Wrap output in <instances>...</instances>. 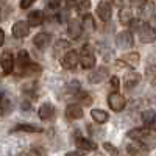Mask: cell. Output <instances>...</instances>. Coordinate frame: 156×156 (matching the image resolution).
I'll use <instances>...</instances> for the list:
<instances>
[{"mask_svg":"<svg viewBox=\"0 0 156 156\" xmlns=\"http://www.w3.org/2000/svg\"><path fill=\"white\" fill-rule=\"evenodd\" d=\"M80 62L84 69H92L95 66V55L89 45H84L80 51Z\"/></svg>","mask_w":156,"mask_h":156,"instance_id":"1","label":"cell"},{"mask_svg":"<svg viewBox=\"0 0 156 156\" xmlns=\"http://www.w3.org/2000/svg\"><path fill=\"white\" fill-rule=\"evenodd\" d=\"M139 39L140 42L144 44H150V42H154L156 41V30L148 23H144L140 25V30H139Z\"/></svg>","mask_w":156,"mask_h":156,"instance_id":"2","label":"cell"},{"mask_svg":"<svg viewBox=\"0 0 156 156\" xmlns=\"http://www.w3.org/2000/svg\"><path fill=\"white\" fill-rule=\"evenodd\" d=\"M108 105H109V108H111L112 111L120 112V111H123V108H125V105H126V100H125V97L120 95L119 92H112V94H109V97H108Z\"/></svg>","mask_w":156,"mask_h":156,"instance_id":"3","label":"cell"},{"mask_svg":"<svg viewBox=\"0 0 156 156\" xmlns=\"http://www.w3.org/2000/svg\"><path fill=\"white\" fill-rule=\"evenodd\" d=\"M0 67H2L5 75H9L14 69V56H12L11 51H3L0 55Z\"/></svg>","mask_w":156,"mask_h":156,"instance_id":"4","label":"cell"},{"mask_svg":"<svg viewBox=\"0 0 156 156\" xmlns=\"http://www.w3.org/2000/svg\"><path fill=\"white\" fill-rule=\"evenodd\" d=\"M115 44L117 47H120V48H129V47H133L134 41H133V34L129 33V31H120V33H117L115 36Z\"/></svg>","mask_w":156,"mask_h":156,"instance_id":"5","label":"cell"},{"mask_svg":"<svg viewBox=\"0 0 156 156\" xmlns=\"http://www.w3.org/2000/svg\"><path fill=\"white\" fill-rule=\"evenodd\" d=\"M12 36H14L16 39H22V37H25V36H28V33H30V25H28V22H23V20H19V22H16L14 25H12Z\"/></svg>","mask_w":156,"mask_h":156,"instance_id":"6","label":"cell"},{"mask_svg":"<svg viewBox=\"0 0 156 156\" xmlns=\"http://www.w3.org/2000/svg\"><path fill=\"white\" fill-rule=\"evenodd\" d=\"M78 59H80V55H78L75 50L67 51V53L64 55V58H62V67L64 69H69V70L75 69V66L78 64Z\"/></svg>","mask_w":156,"mask_h":156,"instance_id":"7","label":"cell"},{"mask_svg":"<svg viewBox=\"0 0 156 156\" xmlns=\"http://www.w3.org/2000/svg\"><path fill=\"white\" fill-rule=\"evenodd\" d=\"M81 30H83V23L78 19H70L69 20V23H67V36L70 39H76L81 34Z\"/></svg>","mask_w":156,"mask_h":156,"instance_id":"8","label":"cell"},{"mask_svg":"<svg viewBox=\"0 0 156 156\" xmlns=\"http://www.w3.org/2000/svg\"><path fill=\"white\" fill-rule=\"evenodd\" d=\"M97 14L98 17L103 20V22H108L111 19V14H112V9H111V5L108 2H100L98 6H97Z\"/></svg>","mask_w":156,"mask_h":156,"instance_id":"9","label":"cell"},{"mask_svg":"<svg viewBox=\"0 0 156 156\" xmlns=\"http://www.w3.org/2000/svg\"><path fill=\"white\" fill-rule=\"evenodd\" d=\"M16 64H17V69H19V73H23L25 69L28 67L30 64V56H28V51L25 50H20L17 53V58H16Z\"/></svg>","mask_w":156,"mask_h":156,"instance_id":"10","label":"cell"},{"mask_svg":"<svg viewBox=\"0 0 156 156\" xmlns=\"http://www.w3.org/2000/svg\"><path fill=\"white\" fill-rule=\"evenodd\" d=\"M50 41H51V36H50L48 33H37V34L34 36V39H33V44H34L39 50H44V48L48 47Z\"/></svg>","mask_w":156,"mask_h":156,"instance_id":"11","label":"cell"},{"mask_svg":"<svg viewBox=\"0 0 156 156\" xmlns=\"http://www.w3.org/2000/svg\"><path fill=\"white\" fill-rule=\"evenodd\" d=\"M66 115L69 117L70 120H78L83 117V109L81 106L78 105V103H72V105H69L66 108Z\"/></svg>","mask_w":156,"mask_h":156,"instance_id":"12","label":"cell"},{"mask_svg":"<svg viewBox=\"0 0 156 156\" xmlns=\"http://www.w3.org/2000/svg\"><path fill=\"white\" fill-rule=\"evenodd\" d=\"M108 69L106 67H100V69H97V70H94L92 73L89 75V78L87 80L92 83V84H97V83H101L103 80H105V78L108 76Z\"/></svg>","mask_w":156,"mask_h":156,"instance_id":"13","label":"cell"},{"mask_svg":"<svg viewBox=\"0 0 156 156\" xmlns=\"http://www.w3.org/2000/svg\"><path fill=\"white\" fill-rule=\"evenodd\" d=\"M16 131H22V133H41L42 128L41 126H36L31 123H19L14 128L11 129V133H16Z\"/></svg>","mask_w":156,"mask_h":156,"instance_id":"14","label":"cell"},{"mask_svg":"<svg viewBox=\"0 0 156 156\" xmlns=\"http://www.w3.org/2000/svg\"><path fill=\"white\" fill-rule=\"evenodd\" d=\"M37 114H39V119L50 120L51 117H53V114H55V108L51 106L50 103H42L41 108H39V111H37Z\"/></svg>","mask_w":156,"mask_h":156,"instance_id":"15","label":"cell"},{"mask_svg":"<svg viewBox=\"0 0 156 156\" xmlns=\"http://www.w3.org/2000/svg\"><path fill=\"white\" fill-rule=\"evenodd\" d=\"M44 20V12L39 11V9H34L28 14V25L30 27H37V25H41Z\"/></svg>","mask_w":156,"mask_h":156,"instance_id":"16","label":"cell"},{"mask_svg":"<svg viewBox=\"0 0 156 156\" xmlns=\"http://www.w3.org/2000/svg\"><path fill=\"white\" fill-rule=\"evenodd\" d=\"M75 144H76V147L80 148V150H84V151H87V150H95V148H97V145L94 144L92 140H89V139H86V137H81V136L76 137Z\"/></svg>","mask_w":156,"mask_h":156,"instance_id":"17","label":"cell"},{"mask_svg":"<svg viewBox=\"0 0 156 156\" xmlns=\"http://www.w3.org/2000/svg\"><path fill=\"white\" fill-rule=\"evenodd\" d=\"M139 81H140V73H137V72L128 73V75L125 76V87H126V90L136 87V86L139 84Z\"/></svg>","mask_w":156,"mask_h":156,"instance_id":"18","label":"cell"},{"mask_svg":"<svg viewBox=\"0 0 156 156\" xmlns=\"http://www.w3.org/2000/svg\"><path fill=\"white\" fill-rule=\"evenodd\" d=\"M90 115H92V119H94L97 123H105V122H108V119H109L108 112L103 111V109H92V111H90Z\"/></svg>","mask_w":156,"mask_h":156,"instance_id":"19","label":"cell"},{"mask_svg":"<svg viewBox=\"0 0 156 156\" xmlns=\"http://www.w3.org/2000/svg\"><path fill=\"white\" fill-rule=\"evenodd\" d=\"M11 108H12L11 100H9L8 97H5L3 92H0V112L5 115V114H8V112L11 111Z\"/></svg>","mask_w":156,"mask_h":156,"instance_id":"20","label":"cell"},{"mask_svg":"<svg viewBox=\"0 0 156 156\" xmlns=\"http://www.w3.org/2000/svg\"><path fill=\"white\" fill-rule=\"evenodd\" d=\"M147 133H148V129H145V128H133V129H129V131H128V137L136 140V142H139Z\"/></svg>","mask_w":156,"mask_h":156,"instance_id":"21","label":"cell"},{"mask_svg":"<svg viewBox=\"0 0 156 156\" xmlns=\"http://www.w3.org/2000/svg\"><path fill=\"white\" fill-rule=\"evenodd\" d=\"M139 59H140V56H139V53H136V51H131V53H128V55H125L122 58V61L126 62L128 66H131V67H136L137 66Z\"/></svg>","mask_w":156,"mask_h":156,"instance_id":"22","label":"cell"},{"mask_svg":"<svg viewBox=\"0 0 156 156\" xmlns=\"http://www.w3.org/2000/svg\"><path fill=\"white\" fill-rule=\"evenodd\" d=\"M119 20H120V23L128 25L129 22L133 20V12H131V9L122 8V9H120V14H119Z\"/></svg>","mask_w":156,"mask_h":156,"instance_id":"23","label":"cell"},{"mask_svg":"<svg viewBox=\"0 0 156 156\" xmlns=\"http://www.w3.org/2000/svg\"><path fill=\"white\" fill-rule=\"evenodd\" d=\"M142 122L145 125H153V122H156V112L153 109H147L142 112Z\"/></svg>","mask_w":156,"mask_h":156,"instance_id":"24","label":"cell"},{"mask_svg":"<svg viewBox=\"0 0 156 156\" xmlns=\"http://www.w3.org/2000/svg\"><path fill=\"white\" fill-rule=\"evenodd\" d=\"M83 28H86L87 31H94V28H95V23H94V19H92V16L89 14V12H86V14L83 16Z\"/></svg>","mask_w":156,"mask_h":156,"instance_id":"25","label":"cell"},{"mask_svg":"<svg viewBox=\"0 0 156 156\" xmlns=\"http://www.w3.org/2000/svg\"><path fill=\"white\" fill-rule=\"evenodd\" d=\"M126 151H128V154H131V156H140L142 154V147L136 145V144H131V145L126 147Z\"/></svg>","mask_w":156,"mask_h":156,"instance_id":"26","label":"cell"},{"mask_svg":"<svg viewBox=\"0 0 156 156\" xmlns=\"http://www.w3.org/2000/svg\"><path fill=\"white\" fill-rule=\"evenodd\" d=\"M39 72H41V67H39L37 64L30 62V64H28V67L25 69L23 73H25V75H36V73H39Z\"/></svg>","mask_w":156,"mask_h":156,"instance_id":"27","label":"cell"},{"mask_svg":"<svg viewBox=\"0 0 156 156\" xmlns=\"http://www.w3.org/2000/svg\"><path fill=\"white\" fill-rule=\"evenodd\" d=\"M103 148H105L111 156H117V154H119V151H117V148L114 147V145H111L109 144V142H105V144H103Z\"/></svg>","mask_w":156,"mask_h":156,"instance_id":"28","label":"cell"},{"mask_svg":"<svg viewBox=\"0 0 156 156\" xmlns=\"http://www.w3.org/2000/svg\"><path fill=\"white\" fill-rule=\"evenodd\" d=\"M67 47H69L67 41H64V39H59V41H56V44H55V51H56V53H59V51H61V48H64V50H66Z\"/></svg>","mask_w":156,"mask_h":156,"instance_id":"29","label":"cell"},{"mask_svg":"<svg viewBox=\"0 0 156 156\" xmlns=\"http://www.w3.org/2000/svg\"><path fill=\"white\" fill-rule=\"evenodd\" d=\"M31 151H33L36 156H47V151H45L44 147H37V145H34V147L31 148Z\"/></svg>","mask_w":156,"mask_h":156,"instance_id":"30","label":"cell"},{"mask_svg":"<svg viewBox=\"0 0 156 156\" xmlns=\"http://www.w3.org/2000/svg\"><path fill=\"white\" fill-rule=\"evenodd\" d=\"M89 6H90V2H89V0H81V2H78V5H76L78 11H84V9H87Z\"/></svg>","mask_w":156,"mask_h":156,"instance_id":"31","label":"cell"},{"mask_svg":"<svg viewBox=\"0 0 156 156\" xmlns=\"http://www.w3.org/2000/svg\"><path fill=\"white\" fill-rule=\"evenodd\" d=\"M129 3H131L133 6L142 8V6H145V3H147V0H129Z\"/></svg>","mask_w":156,"mask_h":156,"instance_id":"32","label":"cell"},{"mask_svg":"<svg viewBox=\"0 0 156 156\" xmlns=\"http://www.w3.org/2000/svg\"><path fill=\"white\" fill-rule=\"evenodd\" d=\"M34 2H36V0H22V2H20V8H22V9H27V8H30Z\"/></svg>","mask_w":156,"mask_h":156,"instance_id":"33","label":"cell"},{"mask_svg":"<svg viewBox=\"0 0 156 156\" xmlns=\"http://www.w3.org/2000/svg\"><path fill=\"white\" fill-rule=\"evenodd\" d=\"M59 2H61V0H48V6L50 8H58Z\"/></svg>","mask_w":156,"mask_h":156,"instance_id":"34","label":"cell"},{"mask_svg":"<svg viewBox=\"0 0 156 156\" xmlns=\"http://www.w3.org/2000/svg\"><path fill=\"white\" fill-rule=\"evenodd\" d=\"M111 84L114 89H119V80H117V76H112L111 78Z\"/></svg>","mask_w":156,"mask_h":156,"instance_id":"35","label":"cell"},{"mask_svg":"<svg viewBox=\"0 0 156 156\" xmlns=\"http://www.w3.org/2000/svg\"><path fill=\"white\" fill-rule=\"evenodd\" d=\"M3 42H5V31L0 28V47L3 45Z\"/></svg>","mask_w":156,"mask_h":156,"instance_id":"36","label":"cell"},{"mask_svg":"<svg viewBox=\"0 0 156 156\" xmlns=\"http://www.w3.org/2000/svg\"><path fill=\"white\" fill-rule=\"evenodd\" d=\"M66 156H83V153H80V151H69Z\"/></svg>","mask_w":156,"mask_h":156,"instance_id":"37","label":"cell"},{"mask_svg":"<svg viewBox=\"0 0 156 156\" xmlns=\"http://www.w3.org/2000/svg\"><path fill=\"white\" fill-rule=\"evenodd\" d=\"M66 2H67V6H73L75 3L78 5V0H66Z\"/></svg>","mask_w":156,"mask_h":156,"instance_id":"38","label":"cell"},{"mask_svg":"<svg viewBox=\"0 0 156 156\" xmlns=\"http://www.w3.org/2000/svg\"><path fill=\"white\" fill-rule=\"evenodd\" d=\"M153 129H154V131H156V122H153Z\"/></svg>","mask_w":156,"mask_h":156,"instance_id":"39","label":"cell"},{"mask_svg":"<svg viewBox=\"0 0 156 156\" xmlns=\"http://www.w3.org/2000/svg\"><path fill=\"white\" fill-rule=\"evenodd\" d=\"M5 2H6V0H0V5H3Z\"/></svg>","mask_w":156,"mask_h":156,"instance_id":"40","label":"cell"},{"mask_svg":"<svg viewBox=\"0 0 156 156\" xmlns=\"http://www.w3.org/2000/svg\"><path fill=\"white\" fill-rule=\"evenodd\" d=\"M153 84H154V86H156V76H154V80H153Z\"/></svg>","mask_w":156,"mask_h":156,"instance_id":"41","label":"cell"},{"mask_svg":"<svg viewBox=\"0 0 156 156\" xmlns=\"http://www.w3.org/2000/svg\"><path fill=\"white\" fill-rule=\"evenodd\" d=\"M22 156H28V154H22Z\"/></svg>","mask_w":156,"mask_h":156,"instance_id":"42","label":"cell"}]
</instances>
